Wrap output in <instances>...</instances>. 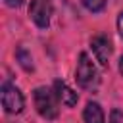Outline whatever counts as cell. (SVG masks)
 I'll return each mask as SVG.
<instances>
[{"mask_svg": "<svg viewBox=\"0 0 123 123\" xmlns=\"http://www.w3.org/2000/svg\"><path fill=\"white\" fill-rule=\"evenodd\" d=\"M54 15L52 0H31L29 4V17L38 29H48Z\"/></svg>", "mask_w": 123, "mask_h": 123, "instance_id": "277c9868", "label": "cell"}, {"mask_svg": "<svg viewBox=\"0 0 123 123\" xmlns=\"http://www.w3.org/2000/svg\"><path fill=\"white\" fill-rule=\"evenodd\" d=\"M52 88H54V92H56L60 104H63L65 108H75V106H77V102H79V94H77L73 88H69L63 81L56 79L54 85H52Z\"/></svg>", "mask_w": 123, "mask_h": 123, "instance_id": "8992f818", "label": "cell"}, {"mask_svg": "<svg viewBox=\"0 0 123 123\" xmlns=\"http://www.w3.org/2000/svg\"><path fill=\"white\" fill-rule=\"evenodd\" d=\"M83 121L85 123H106L104 117V110L98 102H86L85 110H83Z\"/></svg>", "mask_w": 123, "mask_h": 123, "instance_id": "52a82bcc", "label": "cell"}, {"mask_svg": "<svg viewBox=\"0 0 123 123\" xmlns=\"http://www.w3.org/2000/svg\"><path fill=\"white\" fill-rule=\"evenodd\" d=\"M0 100H2V108L6 113L10 115H17L23 111L25 108V96L23 92L13 85V83H2V88H0Z\"/></svg>", "mask_w": 123, "mask_h": 123, "instance_id": "3957f363", "label": "cell"}, {"mask_svg": "<svg viewBox=\"0 0 123 123\" xmlns=\"http://www.w3.org/2000/svg\"><path fill=\"white\" fill-rule=\"evenodd\" d=\"M117 31L123 38V12H119V15H117Z\"/></svg>", "mask_w": 123, "mask_h": 123, "instance_id": "7c38bea8", "label": "cell"}, {"mask_svg": "<svg viewBox=\"0 0 123 123\" xmlns=\"http://www.w3.org/2000/svg\"><path fill=\"white\" fill-rule=\"evenodd\" d=\"M117 65H119V73L123 75V54L119 56V63H117Z\"/></svg>", "mask_w": 123, "mask_h": 123, "instance_id": "4fadbf2b", "label": "cell"}, {"mask_svg": "<svg viewBox=\"0 0 123 123\" xmlns=\"http://www.w3.org/2000/svg\"><path fill=\"white\" fill-rule=\"evenodd\" d=\"M23 2L25 0H4V4L8 8H19V6H23Z\"/></svg>", "mask_w": 123, "mask_h": 123, "instance_id": "8fae6325", "label": "cell"}, {"mask_svg": "<svg viewBox=\"0 0 123 123\" xmlns=\"http://www.w3.org/2000/svg\"><path fill=\"white\" fill-rule=\"evenodd\" d=\"M90 50L96 58V62L102 65V67H108L110 65V58H111V52H113V46H111V40L106 33H98L90 38Z\"/></svg>", "mask_w": 123, "mask_h": 123, "instance_id": "5b68a950", "label": "cell"}, {"mask_svg": "<svg viewBox=\"0 0 123 123\" xmlns=\"http://www.w3.org/2000/svg\"><path fill=\"white\" fill-rule=\"evenodd\" d=\"M33 102H35V108H37L40 117H44L48 121H54L58 117V104H60V100H58L54 88L37 86L33 90Z\"/></svg>", "mask_w": 123, "mask_h": 123, "instance_id": "6da1fadb", "label": "cell"}, {"mask_svg": "<svg viewBox=\"0 0 123 123\" xmlns=\"http://www.w3.org/2000/svg\"><path fill=\"white\" fill-rule=\"evenodd\" d=\"M110 123H123V111L117 110V108H113L110 111Z\"/></svg>", "mask_w": 123, "mask_h": 123, "instance_id": "30bf717a", "label": "cell"}, {"mask_svg": "<svg viewBox=\"0 0 123 123\" xmlns=\"http://www.w3.org/2000/svg\"><path fill=\"white\" fill-rule=\"evenodd\" d=\"M75 81L81 88L85 90H90V88H96L100 77H98V69L92 62V58L86 54V52H81L79 54V60H77V69H75Z\"/></svg>", "mask_w": 123, "mask_h": 123, "instance_id": "7a4b0ae2", "label": "cell"}, {"mask_svg": "<svg viewBox=\"0 0 123 123\" xmlns=\"http://www.w3.org/2000/svg\"><path fill=\"white\" fill-rule=\"evenodd\" d=\"M15 60H17V63L25 69V71H33L35 69V63H33V56H31V52L25 48V46H17V50H15Z\"/></svg>", "mask_w": 123, "mask_h": 123, "instance_id": "ba28073f", "label": "cell"}, {"mask_svg": "<svg viewBox=\"0 0 123 123\" xmlns=\"http://www.w3.org/2000/svg\"><path fill=\"white\" fill-rule=\"evenodd\" d=\"M81 4L92 13H98L106 8V0H81Z\"/></svg>", "mask_w": 123, "mask_h": 123, "instance_id": "9c48e42d", "label": "cell"}]
</instances>
